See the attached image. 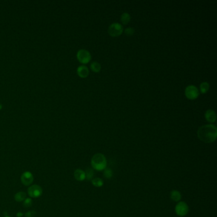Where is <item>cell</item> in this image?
Listing matches in <instances>:
<instances>
[{
	"mask_svg": "<svg viewBox=\"0 0 217 217\" xmlns=\"http://www.w3.org/2000/svg\"><path fill=\"white\" fill-rule=\"evenodd\" d=\"M92 183L94 187H101L103 185V180L100 178H95L92 180Z\"/></svg>",
	"mask_w": 217,
	"mask_h": 217,
	"instance_id": "e0dca14e",
	"label": "cell"
},
{
	"mask_svg": "<svg viewBox=\"0 0 217 217\" xmlns=\"http://www.w3.org/2000/svg\"><path fill=\"white\" fill-rule=\"evenodd\" d=\"M26 198V194L24 192H19L15 195V200L17 202L24 201Z\"/></svg>",
	"mask_w": 217,
	"mask_h": 217,
	"instance_id": "2e32d148",
	"label": "cell"
},
{
	"mask_svg": "<svg viewBox=\"0 0 217 217\" xmlns=\"http://www.w3.org/2000/svg\"><path fill=\"white\" fill-rule=\"evenodd\" d=\"M210 88V85L208 82H204L200 84V92L202 94H206Z\"/></svg>",
	"mask_w": 217,
	"mask_h": 217,
	"instance_id": "5bb4252c",
	"label": "cell"
},
{
	"mask_svg": "<svg viewBox=\"0 0 217 217\" xmlns=\"http://www.w3.org/2000/svg\"><path fill=\"white\" fill-rule=\"evenodd\" d=\"M74 177L77 181H79V182L84 181L85 179V171L80 169L76 170L74 173Z\"/></svg>",
	"mask_w": 217,
	"mask_h": 217,
	"instance_id": "8fae6325",
	"label": "cell"
},
{
	"mask_svg": "<svg viewBox=\"0 0 217 217\" xmlns=\"http://www.w3.org/2000/svg\"><path fill=\"white\" fill-rule=\"evenodd\" d=\"M28 194L31 197H39L42 194V188L38 185H34L28 188Z\"/></svg>",
	"mask_w": 217,
	"mask_h": 217,
	"instance_id": "52a82bcc",
	"label": "cell"
},
{
	"mask_svg": "<svg viewBox=\"0 0 217 217\" xmlns=\"http://www.w3.org/2000/svg\"><path fill=\"white\" fill-rule=\"evenodd\" d=\"M130 20H131V16L127 12L123 13L120 17V22H122V24L124 25H127L129 23Z\"/></svg>",
	"mask_w": 217,
	"mask_h": 217,
	"instance_id": "4fadbf2b",
	"label": "cell"
},
{
	"mask_svg": "<svg viewBox=\"0 0 217 217\" xmlns=\"http://www.w3.org/2000/svg\"><path fill=\"white\" fill-rule=\"evenodd\" d=\"M197 137L201 141L211 143L214 142L217 136V128L213 124H207L200 127L197 133Z\"/></svg>",
	"mask_w": 217,
	"mask_h": 217,
	"instance_id": "6da1fadb",
	"label": "cell"
},
{
	"mask_svg": "<svg viewBox=\"0 0 217 217\" xmlns=\"http://www.w3.org/2000/svg\"><path fill=\"white\" fill-rule=\"evenodd\" d=\"M124 32V28L122 25L118 23L115 22L111 24L108 29V33L111 37H118L120 36Z\"/></svg>",
	"mask_w": 217,
	"mask_h": 217,
	"instance_id": "3957f363",
	"label": "cell"
},
{
	"mask_svg": "<svg viewBox=\"0 0 217 217\" xmlns=\"http://www.w3.org/2000/svg\"><path fill=\"white\" fill-rule=\"evenodd\" d=\"M205 117L206 120L210 123H213L216 120V113L213 110H208L205 114Z\"/></svg>",
	"mask_w": 217,
	"mask_h": 217,
	"instance_id": "9c48e42d",
	"label": "cell"
},
{
	"mask_svg": "<svg viewBox=\"0 0 217 217\" xmlns=\"http://www.w3.org/2000/svg\"><path fill=\"white\" fill-rule=\"evenodd\" d=\"M76 58L80 63L85 65V64H87L91 61V54L87 50L80 49L76 54Z\"/></svg>",
	"mask_w": 217,
	"mask_h": 217,
	"instance_id": "5b68a950",
	"label": "cell"
},
{
	"mask_svg": "<svg viewBox=\"0 0 217 217\" xmlns=\"http://www.w3.org/2000/svg\"><path fill=\"white\" fill-rule=\"evenodd\" d=\"M185 95L186 97L190 100H195L198 97L199 91L195 85H190L185 88Z\"/></svg>",
	"mask_w": 217,
	"mask_h": 217,
	"instance_id": "277c9868",
	"label": "cell"
},
{
	"mask_svg": "<svg viewBox=\"0 0 217 217\" xmlns=\"http://www.w3.org/2000/svg\"><path fill=\"white\" fill-rule=\"evenodd\" d=\"M77 74L82 79H85L89 75V70L85 66H80L77 68Z\"/></svg>",
	"mask_w": 217,
	"mask_h": 217,
	"instance_id": "30bf717a",
	"label": "cell"
},
{
	"mask_svg": "<svg viewBox=\"0 0 217 217\" xmlns=\"http://www.w3.org/2000/svg\"><path fill=\"white\" fill-rule=\"evenodd\" d=\"M23 215H24V214H23L22 213H21V212H18V213H17V216L18 217H22Z\"/></svg>",
	"mask_w": 217,
	"mask_h": 217,
	"instance_id": "603a6c76",
	"label": "cell"
},
{
	"mask_svg": "<svg viewBox=\"0 0 217 217\" xmlns=\"http://www.w3.org/2000/svg\"><path fill=\"white\" fill-rule=\"evenodd\" d=\"M33 201L31 198H25V199L24 201V206L25 208L30 207L32 205Z\"/></svg>",
	"mask_w": 217,
	"mask_h": 217,
	"instance_id": "44dd1931",
	"label": "cell"
},
{
	"mask_svg": "<svg viewBox=\"0 0 217 217\" xmlns=\"http://www.w3.org/2000/svg\"><path fill=\"white\" fill-rule=\"evenodd\" d=\"M171 199L174 202H179L182 199V195L179 191L172 190L171 192Z\"/></svg>",
	"mask_w": 217,
	"mask_h": 217,
	"instance_id": "7c38bea8",
	"label": "cell"
},
{
	"mask_svg": "<svg viewBox=\"0 0 217 217\" xmlns=\"http://www.w3.org/2000/svg\"><path fill=\"white\" fill-rule=\"evenodd\" d=\"M36 215V213L34 210H32V211H29L27 213H25V217H35Z\"/></svg>",
	"mask_w": 217,
	"mask_h": 217,
	"instance_id": "7402d4cb",
	"label": "cell"
},
{
	"mask_svg": "<svg viewBox=\"0 0 217 217\" xmlns=\"http://www.w3.org/2000/svg\"><path fill=\"white\" fill-rule=\"evenodd\" d=\"M85 179L87 180H93L94 173V170L91 168H87L86 171L85 172Z\"/></svg>",
	"mask_w": 217,
	"mask_h": 217,
	"instance_id": "ac0fdd59",
	"label": "cell"
},
{
	"mask_svg": "<svg viewBox=\"0 0 217 217\" xmlns=\"http://www.w3.org/2000/svg\"><path fill=\"white\" fill-rule=\"evenodd\" d=\"M91 69L94 73H99L101 70V66L98 62H93L91 64Z\"/></svg>",
	"mask_w": 217,
	"mask_h": 217,
	"instance_id": "9a60e30c",
	"label": "cell"
},
{
	"mask_svg": "<svg viewBox=\"0 0 217 217\" xmlns=\"http://www.w3.org/2000/svg\"><path fill=\"white\" fill-rule=\"evenodd\" d=\"M2 109V105L0 103V110H1Z\"/></svg>",
	"mask_w": 217,
	"mask_h": 217,
	"instance_id": "cb8c5ba5",
	"label": "cell"
},
{
	"mask_svg": "<svg viewBox=\"0 0 217 217\" xmlns=\"http://www.w3.org/2000/svg\"><path fill=\"white\" fill-rule=\"evenodd\" d=\"M175 212L179 216H185L188 212V206L185 202H178L175 206Z\"/></svg>",
	"mask_w": 217,
	"mask_h": 217,
	"instance_id": "8992f818",
	"label": "cell"
},
{
	"mask_svg": "<svg viewBox=\"0 0 217 217\" xmlns=\"http://www.w3.org/2000/svg\"><path fill=\"white\" fill-rule=\"evenodd\" d=\"M103 171V174L105 177L108 178V179H110V178H111L113 176V171L111 169L105 168Z\"/></svg>",
	"mask_w": 217,
	"mask_h": 217,
	"instance_id": "d6986e66",
	"label": "cell"
},
{
	"mask_svg": "<svg viewBox=\"0 0 217 217\" xmlns=\"http://www.w3.org/2000/svg\"><path fill=\"white\" fill-rule=\"evenodd\" d=\"M20 180L23 185H24L25 186H29L33 183L34 178L31 172L25 171L22 174L20 177Z\"/></svg>",
	"mask_w": 217,
	"mask_h": 217,
	"instance_id": "ba28073f",
	"label": "cell"
},
{
	"mask_svg": "<svg viewBox=\"0 0 217 217\" xmlns=\"http://www.w3.org/2000/svg\"><path fill=\"white\" fill-rule=\"evenodd\" d=\"M5 217H9V216H5Z\"/></svg>",
	"mask_w": 217,
	"mask_h": 217,
	"instance_id": "d4e9b609",
	"label": "cell"
},
{
	"mask_svg": "<svg viewBox=\"0 0 217 217\" xmlns=\"http://www.w3.org/2000/svg\"><path fill=\"white\" fill-rule=\"evenodd\" d=\"M106 159L105 156L98 153L93 156L91 159V165L93 170L96 171H103L106 168Z\"/></svg>",
	"mask_w": 217,
	"mask_h": 217,
	"instance_id": "7a4b0ae2",
	"label": "cell"
},
{
	"mask_svg": "<svg viewBox=\"0 0 217 217\" xmlns=\"http://www.w3.org/2000/svg\"><path fill=\"white\" fill-rule=\"evenodd\" d=\"M134 33H135V31L133 28H127L124 30V33L128 36H133L134 34Z\"/></svg>",
	"mask_w": 217,
	"mask_h": 217,
	"instance_id": "ffe728a7",
	"label": "cell"
}]
</instances>
